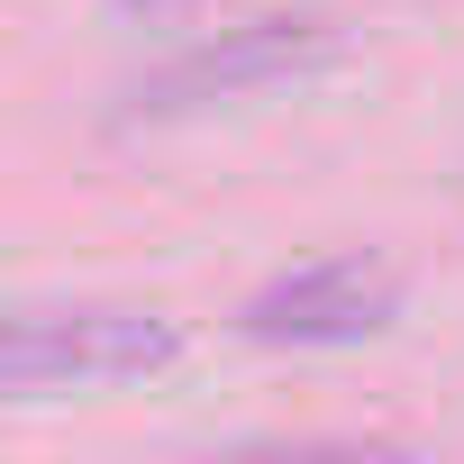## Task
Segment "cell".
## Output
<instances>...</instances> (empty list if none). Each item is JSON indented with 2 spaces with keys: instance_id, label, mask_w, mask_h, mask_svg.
I'll return each mask as SVG.
<instances>
[{
  "instance_id": "obj_1",
  "label": "cell",
  "mask_w": 464,
  "mask_h": 464,
  "mask_svg": "<svg viewBox=\"0 0 464 464\" xmlns=\"http://www.w3.org/2000/svg\"><path fill=\"white\" fill-rule=\"evenodd\" d=\"M182 328L155 310H19L0 337V373L10 392H82V382H128L173 364Z\"/></svg>"
},
{
  "instance_id": "obj_2",
  "label": "cell",
  "mask_w": 464,
  "mask_h": 464,
  "mask_svg": "<svg viewBox=\"0 0 464 464\" xmlns=\"http://www.w3.org/2000/svg\"><path fill=\"white\" fill-rule=\"evenodd\" d=\"M328 55H337V28L328 19H256V28L209 37V46H182L164 73H146L137 82V110L146 119H182V110H209V101H246V92L301 82Z\"/></svg>"
},
{
  "instance_id": "obj_3",
  "label": "cell",
  "mask_w": 464,
  "mask_h": 464,
  "mask_svg": "<svg viewBox=\"0 0 464 464\" xmlns=\"http://www.w3.org/2000/svg\"><path fill=\"white\" fill-rule=\"evenodd\" d=\"M392 301H401V283H392L382 265L328 256V265H301V274H283L274 292H256V301H246V337H265V346H337V337L382 328Z\"/></svg>"
},
{
  "instance_id": "obj_4",
  "label": "cell",
  "mask_w": 464,
  "mask_h": 464,
  "mask_svg": "<svg viewBox=\"0 0 464 464\" xmlns=\"http://www.w3.org/2000/svg\"><path fill=\"white\" fill-rule=\"evenodd\" d=\"M246 464H428L410 446H301V455H246Z\"/></svg>"
}]
</instances>
